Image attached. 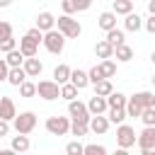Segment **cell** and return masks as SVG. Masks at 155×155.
Segmentation results:
<instances>
[{
    "mask_svg": "<svg viewBox=\"0 0 155 155\" xmlns=\"http://www.w3.org/2000/svg\"><path fill=\"white\" fill-rule=\"evenodd\" d=\"M19 51L24 53V58H29V56H36V53H39V44H36L31 36H27V34H24V36L19 39Z\"/></svg>",
    "mask_w": 155,
    "mask_h": 155,
    "instance_id": "cell-15",
    "label": "cell"
},
{
    "mask_svg": "<svg viewBox=\"0 0 155 155\" xmlns=\"http://www.w3.org/2000/svg\"><path fill=\"white\" fill-rule=\"evenodd\" d=\"M73 5H75V12H85L92 7V0H73Z\"/></svg>",
    "mask_w": 155,
    "mask_h": 155,
    "instance_id": "cell-41",
    "label": "cell"
},
{
    "mask_svg": "<svg viewBox=\"0 0 155 155\" xmlns=\"http://www.w3.org/2000/svg\"><path fill=\"white\" fill-rule=\"evenodd\" d=\"M82 148H85V145L80 143V138H75V140H70V143L65 145V153H68V155H82Z\"/></svg>",
    "mask_w": 155,
    "mask_h": 155,
    "instance_id": "cell-38",
    "label": "cell"
},
{
    "mask_svg": "<svg viewBox=\"0 0 155 155\" xmlns=\"http://www.w3.org/2000/svg\"><path fill=\"white\" fill-rule=\"evenodd\" d=\"M87 131H90V126L85 124V121H70V136H75V138H82V136H87Z\"/></svg>",
    "mask_w": 155,
    "mask_h": 155,
    "instance_id": "cell-30",
    "label": "cell"
},
{
    "mask_svg": "<svg viewBox=\"0 0 155 155\" xmlns=\"http://www.w3.org/2000/svg\"><path fill=\"white\" fill-rule=\"evenodd\" d=\"M5 61H7V65H10V68H17V65H22V63H24V53H22L19 48H12V51H7V53H5Z\"/></svg>",
    "mask_w": 155,
    "mask_h": 155,
    "instance_id": "cell-25",
    "label": "cell"
},
{
    "mask_svg": "<svg viewBox=\"0 0 155 155\" xmlns=\"http://www.w3.org/2000/svg\"><path fill=\"white\" fill-rule=\"evenodd\" d=\"M41 44L46 46L48 53L58 56V53H63V48H65V36H63V31H58V29L53 27V29L44 31V41H41Z\"/></svg>",
    "mask_w": 155,
    "mask_h": 155,
    "instance_id": "cell-2",
    "label": "cell"
},
{
    "mask_svg": "<svg viewBox=\"0 0 155 155\" xmlns=\"http://www.w3.org/2000/svg\"><path fill=\"white\" fill-rule=\"evenodd\" d=\"M143 27H145V31H148V34H155V15H150V17L143 22Z\"/></svg>",
    "mask_w": 155,
    "mask_h": 155,
    "instance_id": "cell-44",
    "label": "cell"
},
{
    "mask_svg": "<svg viewBox=\"0 0 155 155\" xmlns=\"http://www.w3.org/2000/svg\"><path fill=\"white\" fill-rule=\"evenodd\" d=\"M19 94H22V97H34V94H36V82L24 80V82L19 85Z\"/></svg>",
    "mask_w": 155,
    "mask_h": 155,
    "instance_id": "cell-35",
    "label": "cell"
},
{
    "mask_svg": "<svg viewBox=\"0 0 155 155\" xmlns=\"http://www.w3.org/2000/svg\"><path fill=\"white\" fill-rule=\"evenodd\" d=\"M27 36H31V39H34L36 44H41V41H44V31H41L39 27H31V29L27 31Z\"/></svg>",
    "mask_w": 155,
    "mask_h": 155,
    "instance_id": "cell-40",
    "label": "cell"
},
{
    "mask_svg": "<svg viewBox=\"0 0 155 155\" xmlns=\"http://www.w3.org/2000/svg\"><path fill=\"white\" fill-rule=\"evenodd\" d=\"M150 80H153V87H155V75H153V78H150Z\"/></svg>",
    "mask_w": 155,
    "mask_h": 155,
    "instance_id": "cell-50",
    "label": "cell"
},
{
    "mask_svg": "<svg viewBox=\"0 0 155 155\" xmlns=\"http://www.w3.org/2000/svg\"><path fill=\"white\" fill-rule=\"evenodd\" d=\"M87 126H90V131H92V133H97V136H104V133L109 131V119H107L104 114H92Z\"/></svg>",
    "mask_w": 155,
    "mask_h": 155,
    "instance_id": "cell-9",
    "label": "cell"
},
{
    "mask_svg": "<svg viewBox=\"0 0 155 155\" xmlns=\"http://www.w3.org/2000/svg\"><path fill=\"white\" fill-rule=\"evenodd\" d=\"M61 7H63V15H75V5H73V0H61Z\"/></svg>",
    "mask_w": 155,
    "mask_h": 155,
    "instance_id": "cell-43",
    "label": "cell"
},
{
    "mask_svg": "<svg viewBox=\"0 0 155 155\" xmlns=\"http://www.w3.org/2000/svg\"><path fill=\"white\" fill-rule=\"evenodd\" d=\"M12 126H15V131L17 133H31L34 128H36V114L34 111H19L15 119H12Z\"/></svg>",
    "mask_w": 155,
    "mask_h": 155,
    "instance_id": "cell-3",
    "label": "cell"
},
{
    "mask_svg": "<svg viewBox=\"0 0 155 155\" xmlns=\"http://www.w3.org/2000/svg\"><path fill=\"white\" fill-rule=\"evenodd\" d=\"M24 80H27V73H24V68H22V65L10 68V73H7V82H10L12 87H19Z\"/></svg>",
    "mask_w": 155,
    "mask_h": 155,
    "instance_id": "cell-19",
    "label": "cell"
},
{
    "mask_svg": "<svg viewBox=\"0 0 155 155\" xmlns=\"http://www.w3.org/2000/svg\"><path fill=\"white\" fill-rule=\"evenodd\" d=\"M150 61H153V65H155V51H153V53H150Z\"/></svg>",
    "mask_w": 155,
    "mask_h": 155,
    "instance_id": "cell-49",
    "label": "cell"
},
{
    "mask_svg": "<svg viewBox=\"0 0 155 155\" xmlns=\"http://www.w3.org/2000/svg\"><path fill=\"white\" fill-rule=\"evenodd\" d=\"M22 68H24L27 78H39V75H41V70H44V63H41L36 56H29V58H24Z\"/></svg>",
    "mask_w": 155,
    "mask_h": 155,
    "instance_id": "cell-10",
    "label": "cell"
},
{
    "mask_svg": "<svg viewBox=\"0 0 155 155\" xmlns=\"http://www.w3.org/2000/svg\"><path fill=\"white\" fill-rule=\"evenodd\" d=\"M114 5H111V10L116 12V15H128V12H133V0H111Z\"/></svg>",
    "mask_w": 155,
    "mask_h": 155,
    "instance_id": "cell-28",
    "label": "cell"
},
{
    "mask_svg": "<svg viewBox=\"0 0 155 155\" xmlns=\"http://www.w3.org/2000/svg\"><path fill=\"white\" fill-rule=\"evenodd\" d=\"M126 19H124V29L126 31H138L140 27H143V17L138 15V12H128V15H124Z\"/></svg>",
    "mask_w": 155,
    "mask_h": 155,
    "instance_id": "cell-17",
    "label": "cell"
},
{
    "mask_svg": "<svg viewBox=\"0 0 155 155\" xmlns=\"http://www.w3.org/2000/svg\"><path fill=\"white\" fill-rule=\"evenodd\" d=\"M70 65H65V63H58L56 68H53V80L58 82V85H63V82H68L70 80Z\"/></svg>",
    "mask_w": 155,
    "mask_h": 155,
    "instance_id": "cell-22",
    "label": "cell"
},
{
    "mask_svg": "<svg viewBox=\"0 0 155 155\" xmlns=\"http://www.w3.org/2000/svg\"><path fill=\"white\" fill-rule=\"evenodd\" d=\"M7 73H10V65H7V61H5V58H0V82H2V80H7Z\"/></svg>",
    "mask_w": 155,
    "mask_h": 155,
    "instance_id": "cell-45",
    "label": "cell"
},
{
    "mask_svg": "<svg viewBox=\"0 0 155 155\" xmlns=\"http://www.w3.org/2000/svg\"><path fill=\"white\" fill-rule=\"evenodd\" d=\"M56 29L63 31L65 39H78V36L82 34V27H80L78 19H73V15H61V17L56 19Z\"/></svg>",
    "mask_w": 155,
    "mask_h": 155,
    "instance_id": "cell-1",
    "label": "cell"
},
{
    "mask_svg": "<svg viewBox=\"0 0 155 155\" xmlns=\"http://www.w3.org/2000/svg\"><path fill=\"white\" fill-rule=\"evenodd\" d=\"M94 53H97V58H114V46L107 39H102L94 44Z\"/></svg>",
    "mask_w": 155,
    "mask_h": 155,
    "instance_id": "cell-20",
    "label": "cell"
},
{
    "mask_svg": "<svg viewBox=\"0 0 155 155\" xmlns=\"http://www.w3.org/2000/svg\"><path fill=\"white\" fill-rule=\"evenodd\" d=\"M107 41H109L111 46H119V44H124L126 39H124V31L114 27V29H109V31H107Z\"/></svg>",
    "mask_w": 155,
    "mask_h": 155,
    "instance_id": "cell-33",
    "label": "cell"
},
{
    "mask_svg": "<svg viewBox=\"0 0 155 155\" xmlns=\"http://www.w3.org/2000/svg\"><path fill=\"white\" fill-rule=\"evenodd\" d=\"M99 65V70H102V78H114L116 75V63L111 61V58H102V63H97Z\"/></svg>",
    "mask_w": 155,
    "mask_h": 155,
    "instance_id": "cell-26",
    "label": "cell"
},
{
    "mask_svg": "<svg viewBox=\"0 0 155 155\" xmlns=\"http://www.w3.org/2000/svg\"><path fill=\"white\" fill-rule=\"evenodd\" d=\"M0 53H2V51H0Z\"/></svg>",
    "mask_w": 155,
    "mask_h": 155,
    "instance_id": "cell-51",
    "label": "cell"
},
{
    "mask_svg": "<svg viewBox=\"0 0 155 155\" xmlns=\"http://www.w3.org/2000/svg\"><path fill=\"white\" fill-rule=\"evenodd\" d=\"M10 34H12V24L5 22V19H0V39H5V36H10Z\"/></svg>",
    "mask_w": 155,
    "mask_h": 155,
    "instance_id": "cell-42",
    "label": "cell"
},
{
    "mask_svg": "<svg viewBox=\"0 0 155 155\" xmlns=\"http://www.w3.org/2000/svg\"><path fill=\"white\" fill-rule=\"evenodd\" d=\"M140 107H155V92H150V90H140V92H136V94H131Z\"/></svg>",
    "mask_w": 155,
    "mask_h": 155,
    "instance_id": "cell-24",
    "label": "cell"
},
{
    "mask_svg": "<svg viewBox=\"0 0 155 155\" xmlns=\"http://www.w3.org/2000/svg\"><path fill=\"white\" fill-rule=\"evenodd\" d=\"M82 155H107V148L99 145V143H90L82 148Z\"/></svg>",
    "mask_w": 155,
    "mask_h": 155,
    "instance_id": "cell-36",
    "label": "cell"
},
{
    "mask_svg": "<svg viewBox=\"0 0 155 155\" xmlns=\"http://www.w3.org/2000/svg\"><path fill=\"white\" fill-rule=\"evenodd\" d=\"M68 114H70L75 121H85V124H90V116H92V114L87 111V104H85V102H80L78 97L68 102Z\"/></svg>",
    "mask_w": 155,
    "mask_h": 155,
    "instance_id": "cell-7",
    "label": "cell"
},
{
    "mask_svg": "<svg viewBox=\"0 0 155 155\" xmlns=\"http://www.w3.org/2000/svg\"><path fill=\"white\" fill-rule=\"evenodd\" d=\"M12 2H15V0H0V7H10Z\"/></svg>",
    "mask_w": 155,
    "mask_h": 155,
    "instance_id": "cell-48",
    "label": "cell"
},
{
    "mask_svg": "<svg viewBox=\"0 0 155 155\" xmlns=\"http://www.w3.org/2000/svg\"><path fill=\"white\" fill-rule=\"evenodd\" d=\"M145 126H155V107H143L140 116H138Z\"/></svg>",
    "mask_w": 155,
    "mask_h": 155,
    "instance_id": "cell-34",
    "label": "cell"
},
{
    "mask_svg": "<svg viewBox=\"0 0 155 155\" xmlns=\"http://www.w3.org/2000/svg\"><path fill=\"white\" fill-rule=\"evenodd\" d=\"M133 2H136V0H133Z\"/></svg>",
    "mask_w": 155,
    "mask_h": 155,
    "instance_id": "cell-52",
    "label": "cell"
},
{
    "mask_svg": "<svg viewBox=\"0 0 155 155\" xmlns=\"http://www.w3.org/2000/svg\"><path fill=\"white\" fill-rule=\"evenodd\" d=\"M111 92H114V85H111V80H109V78H102L99 82H94V94L107 97V94H111Z\"/></svg>",
    "mask_w": 155,
    "mask_h": 155,
    "instance_id": "cell-27",
    "label": "cell"
},
{
    "mask_svg": "<svg viewBox=\"0 0 155 155\" xmlns=\"http://www.w3.org/2000/svg\"><path fill=\"white\" fill-rule=\"evenodd\" d=\"M126 102H128V97L124 94V92H111V94H107V104L109 107H126Z\"/></svg>",
    "mask_w": 155,
    "mask_h": 155,
    "instance_id": "cell-29",
    "label": "cell"
},
{
    "mask_svg": "<svg viewBox=\"0 0 155 155\" xmlns=\"http://www.w3.org/2000/svg\"><path fill=\"white\" fill-rule=\"evenodd\" d=\"M7 133H10V121L0 119V138H2V136H7Z\"/></svg>",
    "mask_w": 155,
    "mask_h": 155,
    "instance_id": "cell-46",
    "label": "cell"
},
{
    "mask_svg": "<svg viewBox=\"0 0 155 155\" xmlns=\"http://www.w3.org/2000/svg\"><path fill=\"white\" fill-rule=\"evenodd\" d=\"M10 148H12V153H27V150L31 148V143H29V136H27V133H17V136H12V140H10Z\"/></svg>",
    "mask_w": 155,
    "mask_h": 155,
    "instance_id": "cell-13",
    "label": "cell"
},
{
    "mask_svg": "<svg viewBox=\"0 0 155 155\" xmlns=\"http://www.w3.org/2000/svg\"><path fill=\"white\" fill-rule=\"evenodd\" d=\"M34 27H39L41 31H48V29H53L56 27V17L48 12V10H44V12H39L36 15V24Z\"/></svg>",
    "mask_w": 155,
    "mask_h": 155,
    "instance_id": "cell-14",
    "label": "cell"
},
{
    "mask_svg": "<svg viewBox=\"0 0 155 155\" xmlns=\"http://www.w3.org/2000/svg\"><path fill=\"white\" fill-rule=\"evenodd\" d=\"M68 82H73L78 90H82V87H87L90 85V78H87V70H80V68H75V70H70V80Z\"/></svg>",
    "mask_w": 155,
    "mask_h": 155,
    "instance_id": "cell-18",
    "label": "cell"
},
{
    "mask_svg": "<svg viewBox=\"0 0 155 155\" xmlns=\"http://www.w3.org/2000/svg\"><path fill=\"white\" fill-rule=\"evenodd\" d=\"M140 111H143V107L133 99V97H128V102H126V116H131V119H138L140 116Z\"/></svg>",
    "mask_w": 155,
    "mask_h": 155,
    "instance_id": "cell-32",
    "label": "cell"
},
{
    "mask_svg": "<svg viewBox=\"0 0 155 155\" xmlns=\"http://www.w3.org/2000/svg\"><path fill=\"white\" fill-rule=\"evenodd\" d=\"M107 119H109V124H124V119H126V107H109L107 109Z\"/></svg>",
    "mask_w": 155,
    "mask_h": 155,
    "instance_id": "cell-23",
    "label": "cell"
},
{
    "mask_svg": "<svg viewBox=\"0 0 155 155\" xmlns=\"http://www.w3.org/2000/svg\"><path fill=\"white\" fill-rule=\"evenodd\" d=\"M12 48H17V39L10 34V36H5V39H0V51L2 53H7V51H12Z\"/></svg>",
    "mask_w": 155,
    "mask_h": 155,
    "instance_id": "cell-37",
    "label": "cell"
},
{
    "mask_svg": "<svg viewBox=\"0 0 155 155\" xmlns=\"http://www.w3.org/2000/svg\"><path fill=\"white\" fill-rule=\"evenodd\" d=\"M36 94L46 102H53V99L61 97V85L56 80H39L36 82Z\"/></svg>",
    "mask_w": 155,
    "mask_h": 155,
    "instance_id": "cell-5",
    "label": "cell"
},
{
    "mask_svg": "<svg viewBox=\"0 0 155 155\" xmlns=\"http://www.w3.org/2000/svg\"><path fill=\"white\" fill-rule=\"evenodd\" d=\"M136 145H138V150H140V153H145V150L155 148V126H145V128L136 136Z\"/></svg>",
    "mask_w": 155,
    "mask_h": 155,
    "instance_id": "cell-8",
    "label": "cell"
},
{
    "mask_svg": "<svg viewBox=\"0 0 155 155\" xmlns=\"http://www.w3.org/2000/svg\"><path fill=\"white\" fill-rule=\"evenodd\" d=\"M97 24H99V29H104V31L114 29V27H116V12H114V10L102 12V15H99V19H97Z\"/></svg>",
    "mask_w": 155,
    "mask_h": 155,
    "instance_id": "cell-16",
    "label": "cell"
},
{
    "mask_svg": "<svg viewBox=\"0 0 155 155\" xmlns=\"http://www.w3.org/2000/svg\"><path fill=\"white\" fill-rule=\"evenodd\" d=\"M114 56H116V61H121V63H128L131 58H133V48L124 41V44H119V46H114Z\"/></svg>",
    "mask_w": 155,
    "mask_h": 155,
    "instance_id": "cell-21",
    "label": "cell"
},
{
    "mask_svg": "<svg viewBox=\"0 0 155 155\" xmlns=\"http://www.w3.org/2000/svg\"><path fill=\"white\" fill-rule=\"evenodd\" d=\"M116 145L121 150H128V148L136 145V131H133V126L119 124V128H116Z\"/></svg>",
    "mask_w": 155,
    "mask_h": 155,
    "instance_id": "cell-6",
    "label": "cell"
},
{
    "mask_svg": "<svg viewBox=\"0 0 155 155\" xmlns=\"http://www.w3.org/2000/svg\"><path fill=\"white\" fill-rule=\"evenodd\" d=\"M87 78H90V85L99 82V80H102V70H99V65H92V68L87 70Z\"/></svg>",
    "mask_w": 155,
    "mask_h": 155,
    "instance_id": "cell-39",
    "label": "cell"
},
{
    "mask_svg": "<svg viewBox=\"0 0 155 155\" xmlns=\"http://www.w3.org/2000/svg\"><path fill=\"white\" fill-rule=\"evenodd\" d=\"M148 12H150V15H155V0H150V2H148Z\"/></svg>",
    "mask_w": 155,
    "mask_h": 155,
    "instance_id": "cell-47",
    "label": "cell"
},
{
    "mask_svg": "<svg viewBox=\"0 0 155 155\" xmlns=\"http://www.w3.org/2000/svg\"><path fill=\"white\" fill-rule=\"evenodd\" d=\"M15 116H17L15 99H12V97H0V119H5V121H12Z\"/></svg>",
    "mask_w": 155,
    "mask_h": 155,
    "instance_id": "cell-11",
    "label": "cell"
},
{
    "mask_svg": "<svg viewBox=\"0 0 155 155\" xmlns=\"http://www.w3.org/2000/svg\"><path fill=\"white\" fill-rule=\"evenodd\" d=\"M78 92H80V90H78L73 82H63V85H61V99H68V102H70V99L78 97Z\"/></svg>",
    "mask_w": 155,
    "mask_h": 155,
    "instance_id": "cell-31",
    "label": "cell"
},
{
    "mask_svg": "<svg viewBox=\"0 0 155 155\" xmlns=\"http://www.w3.org/2000/svg\"><path fill=\"white\" fill-rule=\"evenodd\" d=\"M107 109H109L107 97H102V94L90 97V102H87V111H90V114H107Z\"/></svg>",
    "mask_w": 155,
    "mask_h": 155,
    "instance_id": "cell-12",
    "label": "cell"
},
{
    "mask_svg": "<svg viewBox=\"0 0 155 155\" xmlns=\"http://www.w3.org/2000/svg\"><path fill=\"white\" fill-rule=\"evenodd\" d=\"M44 126H46V131L51 136H68L70 133V119L68 116H58V114L56 116H48Z\"/></svg>",
    "mask_w": 155,
    "mask_h": 155,
    "instance_id": "cell-4",
    "label": "cell"
}]
</instances>
